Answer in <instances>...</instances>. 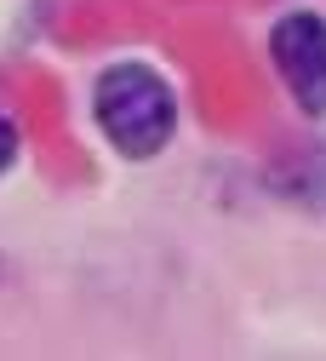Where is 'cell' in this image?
Returning a JSON list of instances; mask_svg holds the SVG:
<instances>
[{
  "mask_svg": "<svg viewBox=\"0 0 326 361\" xmlns=\"http://www.w3.org/2000/svg\"><path fill=\"white\" fill-rule=\"evenodd\" d=\"M86 121L98 132V144L115 161H161L177 144L183 126V98L161 63L149 58H109L86 86Z\"/></svg>",
  "mask_w": 326,
  "mask_h": 361,
  "instance_id": "1",
  "label": "cell"
},
{
  "mask_svg": "<svg viewBox=\"0 0 326 361\" xmlns=\"http://www.w3.org/2000/svg\"><path fill=\"white\" fill-rule=\"evenodd\" d=\"M269 75L281 80L287 104L303 121H326V12L320 6H287L263 29Z\"/></svg>",
  "mask_w": 326,
  "mask_h": 361,
  "instance_id": "2",
  "label": "cell"
},
{
  "mask_svg": "<svg viewBox=\"0 0 326 361\" xmlns=\"http://www.w3.org/2000/svg\"><path fill=\"white\" fill-rule=\"evenodd\" d=\"M23 161V132H18V121H12V109L0 104V178H6L12 166Z\"/></svg>",
  "mask_w": 326,
  "mask_h": 361,
  "instance_id": "3",
  "label": "cell"
}]
</instances>
